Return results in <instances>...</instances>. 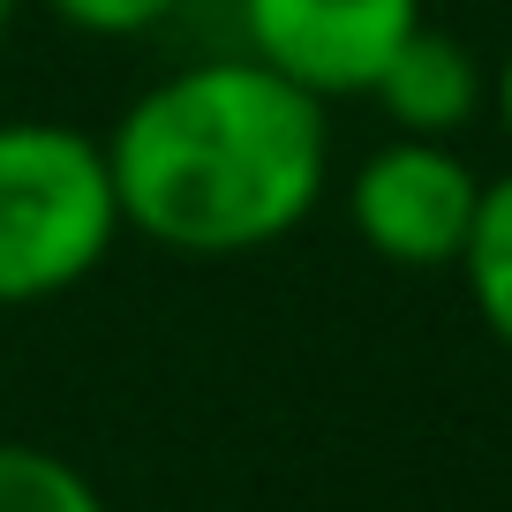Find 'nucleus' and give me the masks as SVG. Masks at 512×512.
<instances>
[{
    "mask_svg": "<svg viewBox=\"0 0 512 512\" xmlns=\"http://www.w3.org/2000/svg\"><path fill=\"white\" fill-rule=\"evenodd\" d=\"M121 234L181 256H249L287 241L332 181L324 98L256 53L174 68L106 136Z\"/></svg>",
    "mask_w": 512,
    "mask_h": 512,
    "instance_id": "obj_1",
    "label": "nucleus"
},
{
    "mask_svg": "<svg viewBox=\"0 0 512 512\" xmlns=\"http://www.w3.org/2000/svg\"><path fill=\"white\" fill-rule=\"evenodd\" d=\"M121 241L106 144L68 121H0V309L83 287Z\"/></svg>",
    "mask_w": 512,
    "mask_h": 512,
    "instance_id": "obj_2",
    "label": "nucleus"
},
{
    "mask_svg": "<svg viewBox=\"0 0 512 512\" xmlns=\"http://www.w3.org/2000/svg\"><path fill=\"white\" fill-rule=\"evenodd\" d=\"M482 181L460 166V151L445 136H392L384 151H369L347 181V219L384 264L407 272H437L452 264L475 226Z\"/></svg>",
    "mask_w": 512,
    "mask_h": 512,
    "instance_id": "obj_3",
    "label": "nucleus"
},
{
    "mask_svg": "<svg viewBox=\"0 0 512 512\" xmlns=\"http://www.w3.org/2000/svg\"><path fill=\"white\" fill-rule=\"evenodd\" d=\"M422 23V0H241V38L309 98H362Z\"/></svg>",
    "mask_w": 512,
    "mask_h": 512,
    "instance_id": "obj_4",
    "label": "nucleus"
},
{
    "mask_svg": "<svg viewBox=\"0 0 512 512\" xmlns=\"http://www.w3.org/2000/svg\"><path fill=\"white\" fill-rule=\"evenodd\" d=\"M362 98H377V113L400 128V136H452V128H467L482 113L490 83H482L475 53H467L460 38H445L422 16L415 31L392 46V61L377 68V83H369Z\"/></svg>",
    "mask_w": 512,
    "mask_h": 512,
    "instance_id": "obj_5",
    "label": "nucleus"
},
{
    "mask_svg": "<svg viewBox=\"0 0 512 512\" xmlns=\"http://www.w3.org/2000/svg\"><path fill=\"white\" fill-rule=\"evenodd\" d=\"M452 264H460V279H467V302H475L482 332L512 354V174L482 181L475 226H467Z\"/></svg>",
    "mask_w": 512,
    "mask_h": 512,
    "instance_id": "obj_6",
    "label": "nucleus"
},
{
    "mask_svg": "<svg viewBox=\"0 0 512 512\" xmlns=\"http://www.w3.org/2000/svg\"><path fill=\"white\" fill-rule=\"evenodd\" d=\"M0 512H106V497L76 460L0 437Z\"/></svg>",
    "mask_w": 512,
    "mask_h": 512,
    "instance_id": "obj_7",
    "label": "nucleus"
},
{
    "mask_svg": "<svg viewBox=\"0 0 512 512\" xmlns=\"http://www.w3.org/2000/svg\"><path fill=\"white\" fill-rule=\"evenodd\" d=\"M46 8L83 38H144L174 16L181 0H46Z\"/></svg>",
    "mask_w": 512,
    "mask_h": 512,
    "instance_id": "obj_8",
    "label": "nucleus"
},
{
    "mask_svg": "<svg viewBox=\"0 0 512 512\" xmlns=\"http://www.w3.org/2000/svg\"><path fill=\"white\" fill-rule=\"evenodd\" d=\"M490 98H497V121L512 128V46H505V61H497V83H490Z\"/></svg>",
    "mask_w": 512,
    "mask_h": 512,
    "instance_id": "obj_9",
    "label": "nucleus"
},
{
    "mask_svg": "<svg viewBox=\"0 0 512 512\" xmlns=\"http://www.w3.org/2000/svg\"><path fill=\"white\" fill-rule=\"evenodd\" d=\"M16 16H23V0H0V31H8Z\"/></svg>",
    "mask_w": 512,
    "mask_h": 512,
    "instance_id": "obj_10",
    "label": "nucleus"
}]
</instances>
